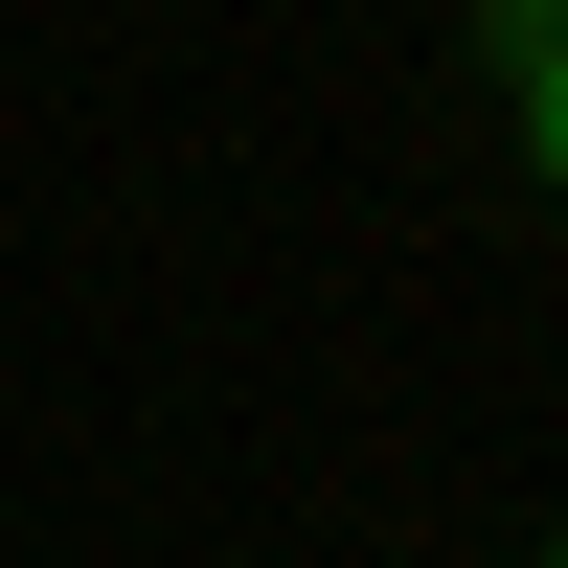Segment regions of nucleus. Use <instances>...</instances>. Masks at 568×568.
<instances>
[{
  "label": "nucleus",
  "instance_id": "1",
  "mask_svg": "<svg viewBox=\"0 0 568 568\" xmlns=\"http://www.w3.org/2000/svg\"><path fill=\"white\" fill-rule=\"evenodd\" d=\"M500 91H524V160L568 182V45H524V69H500Z\"/></svg>",
  "mask_w": 568,
  "mask_h": 568
},
{
  "label": "nucleus",
  "instance_id": "2",
  "mask_svg": "<svg viewBox=\"0 0 568 568\" xmlns=\"http://www.w3.org/2000/svg\"><path fill=\"white\" fill-rule=\"evenodd\" d=\"M546 568H568V546H546Z\"/></svg>",
  "mask_w": 568,
  "mask_h": 568
}]
</instances>
